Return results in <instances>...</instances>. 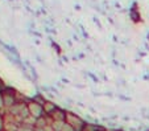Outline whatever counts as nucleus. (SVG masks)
I'll use <instances>...</instances> for the list:
<instances>
[{"mask_svg":"<svg viewBox=\"0 0 149 131\" xmlns=\"http://www.w3.org/2000/svg\"><path fill=\"white\" fill-rule=\"evenodd\" d=\"M66 114H68V113H65L63 110H61V109L57 107L56 110H54L53 113H52V114L49 115V117H50L52 119H53V122H54V120H59V122H65V120H66Z\"/></svg>","mask_w":149,"mask_h":131,"instance_id":"obj_3","label":"nucleus"},{"mask_svg":"<svg viewBox=\"0 0 149 131\" xmlns=\"http://www.w3.org/2000/svg\"><path fill=\"white\" fill-rule=\"evenodd\" d=\"M4 106V99H3V93H0V109Z\"/></svg>","mask_w":149,"mask_h":131,"instance_id":"obj_6","label":"nucleus"},{"mask_svg":"<svg viewBox=\"0 0 149 131\" xmlns=\"http://www.w3.org/2000/svg\"><path fill=\"white\" fill-rule=\"evenodd\" d=\"M66 122H68L69 125L73 126V127L75 128V131H82L84 127V125H86L81 118L77 117L75 114H71V113H68V114H66Z\"/></svg>","mask_w":149,"mask_h":131,"instance_id":"obj_2","label":"nucleus"},{"mask_svg":"<svg viewBox=\"0 0 149 131\" xmlns=\"http://www.w3.org/2000/svg\"><path fill=\"white\" fill-rule=\"evenodd\" d=\"M42 107H44V113H45L46 115H50L52 113H53V111L57 109V106L54 105L53 102H49V101H45V103L42 105Z\"/></svg>","mask_w":149,"mask_h":131,"instance_id":"obj_4","label":"nucleus"},{"mask_svg":"<svg viewBox=\"0 0 149 131\" xmlns=\"http://www.w3.org/2000/svg\"><path fill=\"white\" fill-rule=\"evenodd\" d=\"M61 131H75V128H74L71 125H69L68 122H65V125H63V127H62Z\"/></svg>","mask_w":149,"mask_h":131,"instance_id":"obj_5","label":"nucleus"},{"mask_svg":"<svg viewBox=\"0 0 149 131\" xmlns=\"http://www.w3.org/2000/svg\"><path fill=\"white\" fill-rule=\"evenodd\" d=\"M28 111H29V115H31V117H33L34 119H38V118L46 115L45 113H44V107H42V105L34 102V101H33V102H29L28 103Z\"/></svg>","mask_w":149,"mask_h":131,"instance_id":"obj_1","label":"nucleus"}]
</instances>
